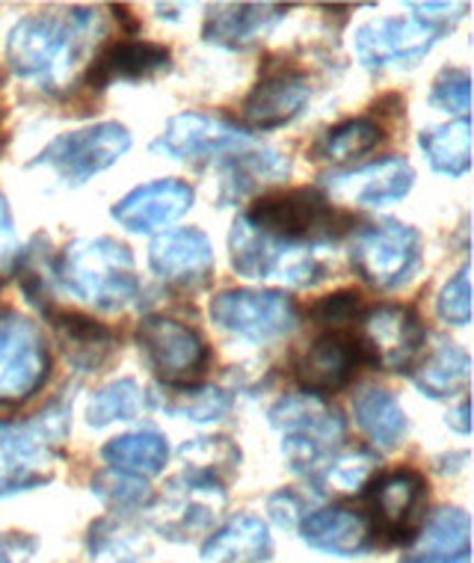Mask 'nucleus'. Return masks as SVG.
Instances as JSON below:
<instances>
[{"instance_id": "1", "label": "nucleus", "mask_w": 474, "mask_h": 563, "mask_svg": "<svg viewBox=\"0 0 474 563\" xmlns=\"http://www.w3.org/2000/svg\"><path fill=\"white\" fill-rule=\"evenodd\" d=\"M98 27V12L87 7H75L66 15H27L7 36V63L19 78L63 87Z\"/></svg>"}, {"instance_id": "2", "label": "nucleus", "mask_w": 474, "mask_h": 563, "mask_svg": "<svg viewBox=\"0 0 474 563\" xmlns=\"http://www.w3.org/2000/svg\"><path fill=\"white\" fill-rule=\"evenodd\" d=\"M68 421L71 407L63 398L36 416L0 421V498L51 484L54 466L66 454Z\"/></svg>"}, {"instance_id": "3", "label": "nucleus", "mask_w": 474, "mask_h": 563, "mask_svg": "<svg viewBox=\"0 0 474 563\" xmlns=\"http://www.w3.org/2000/svg\"><path fill=\"white\" fill-rule=\"evenodd\" d=\"M54 279L101 311L125 309L140 294L134 255L117 238L71 241L54 264Z\"/></svg>"}, {"instance_id": "4", "label": "nucleus", "mask_w": 474, "mask_h": 563, "mask_svg": "<svg viewBox=\"0 0 474 563\" xmlns=\"http://www.w3.org/2000/svg\"><path fill=\"white\" fill-rule=\"evenodd\" d=\"M271 424L282 433V454L297 475L315 477L323 463L344 442V418L330 400L320 395H285L267 412Z\"/></svg>"}, {"instance_id": "5", "label": "nucleus", "mask_w": 474, "mask_h": 563, "mask_svg": "<svg viewBox=\"0 0 474 563\" xmlns=\"http://www.w3.org/2000/svg\"><path fill=\"white\" fill-rule=\"evenodd\" d=\"M243 217L273 241L309 250L335 243L350 229V217L341 214L320 190L309 187L262 196Z\"/></svg>"}, {"instance_id": "6", "label": "nucleus", "mask_w": 474, "mask_h": 563, "mask_svg": "<svg viewBox=\"0 0 474 563\" xmlns=\"http://www.w3.org/2000/svg\"><path fill=\"white\" fill-rule=\"evenodd\" d=\"M229 250H232V267L246 279H276L290 288H311L320 279H327V264L318 250L273 241L243 214L232 223Z\"/></svg>"}, {"instance_id": "7", "label": "nucleus", "mask_w": 474, "mask_h": 563, "mask_svg": "<svg viewBox=\"0 0 474 563\" xmlns=\"http://www.w3.org/2000/svg\"><path fill=\"white\" fill-rule=\"evenodd\" d=\"M131 148V131L119 122H98V125L66 131L42 148L40 157L30 161V169H51L68 187L87 185L89 178L104 173L122 161Z\"/></svg>"}, {"instance_id": "8", "label": "nucleus", "mask_w": 474, "mask_h": 563, "mask_svg": "<svg viewBox=\"0 0 474 563\" xmlns=\"http://www.w3.org/2000/svg\"><path fill=\"white\" fill-rule=\"evenodd\" d=\"M350 262L379 291L404 288L421 271V234L395 220L362 225L350 241Z\"/></svg>"}, {"instance_id": "9", "label": "nucleus", "mask_w": 474, "mask_h": 563, "mask_svg": "<svg viewBox=\"0 0 474 563\" xmlns=\"http://www.w3.org/2000/svg\"><path fill=\"white\" fill-rule=\"evenodd\" d=\"M51 350L40 323L12 309H0V407L24 404L45 386Z\"/></svg>"}, {"instance_id": "10", "label": "nucleus", "mask_w": 474, "mask_h": 563, "mask_svg": "<svg viewBox=\"0 0 474 563\" xmlns=\"http://www.w3.org/2000/svg\"><path fill=\"white\" fill-rule=\"evenodd\" d=\"M211 321L220 330L241 335L246 341L264 344V341L285 339L297 330L300 309L285 291L273 288H229L211 300Z\"/></svg>"}, {"instance_id": "11", "label": "nucleus", "mask_w": 474, "mask_h": 563, "mask_svg": "<svg viewBox=\"0 0 474 563\" xmlns=\"http://www.w3.org/2000/svg\"><path fill=\"white\" fill-rule=\"evenodd\" d=\"M136 344L166 386H194L211 365V350L202 335L166 314L143 318L136 327Z\"/></svg>"}, {"instance_id": "12", "label": "nucleus", "mask_w": 474, "mask_h": 563, "mask_svg": "<svg viewBox=\"0 0 474 563\" xmlns=\"http://www.w3.org/2000/svg\"><path fill=\"white\" fill-rule=\"evenodd\" d=\"M425 323L409 306H374L359 327V353L386 374H407L416 368L425 350Z\"/></svg>"}, {"instance_id": "13", "label": "nucleus", "mask_w": 474, "mask_h": 563, "mask_svg": "<svg viewBox=\"0 0 474 563\" xmlns=\"http://www.w3.org/2000/svg\"><path fill=\"white\" fill-rule=\"evenodd\" d=\"M225 505V484L220 477L205 475L199 468H185L166 484L161 505L155 507V528L169 540H190L217 519Z\"/></svg>"}, {"instance_id": "14", "label": "nucleus", "mask_w": 474, "mask_h": 563, "mask_svg": "<svg viewBox=\"0 0 474 563\" xmlns=\"http://www.w3.org/2000/svg\"><path fill=\"white\" fill-rule=\"evenodd\" d=\"M448 27L421 19H374L353 36V54L365 68L416 66L430 54Z\"/></svg>"}, {"instance_id": "15", "label": "nucleus", "mask_w": 474, "mask_h": 563, "mask_svg": "<svg viewBox=\"0 0 474 563\" xmlns=\"http://www.w3.org/2000/svg\"><path fill=\"white\" fill-rule=\"evenodd\" d=\"M252 146V134L208 113H178L166 122L164 134L152 143V152L173 161H202L241 152Z\"/></svg>"}, {"instance_id": "16", "label": "nucleus", "mask_w": 474, "mask_h": 563, "mask_svg": "<svg viewBox=\"0 0 474 563\" xmlns=\"http://www.w3.org/2000/svg\"><path fill=\"white\" fill-rule=\"evenodd\" d=\"M213 246L199 229H169L148 246V267L178 291H199L213 276Z\"/></svg>"}, {"instance_id": "17", "label": "nucleus", "mask_w": 474, "mask_h": 563, "mask_svg": "<svg viewBox=\"0 0 474 563\" xmlns=\"http://www.w3.org/2000/svg\"><path fill=\"white\" fill-rule=\"evenodd\" d=\"M323 190L330 199L359 208H383L400 202L416 185V169L407 157H383L350 173L323 175Z\"/></svg>"}, {"instance_id": "18", "label": "nucleus", "mask_w": 474, "mask_h": 563, "mask_svg": "<svg viewBox=\"0 0 474 563\" xmlns=\"http://www.w3.org/2000/svg\"><path fill=\"white\" fill-rule=\"evenodd\" d=\"M194 187L181 178H157V181L134 187L131 194L122 196L113 205L110 217L125 232L152 234L173 225L175 220H181L194 208Z\"/></svg>"}, {"instance_id": "19", "label": "nucleus", "mask_w": 474, "mask_h": 563, "mask_svg": "<svg viewBox=\"0 0 474 563\" xmlns=\"http://www.w3.org/2000/svg\"><path fill=\"white\" fill-rule=\"evenodd\" d=\"M311 84L302 71L282 68L252 89L241 108L243 125L252 131H273V128L288 125L290 119H297L302 108L309 104Z\"/></svg>"}, {"instance_id": "20", "label": "nucleus", "mask_w": 474, "mask_h": 563, "mask_svg": "<svg viewBox=\"0 0 474 563\" xmlns=\"http://www.w3.org/2000/svg\"><path fill=\"white\" fill-rule=\"evenodd\" d=\"M425 493L427 481L416 468H395V472L371 481V510H374L371 528L383 531L395 543L407 540L409 522H412Z\"/></svg>"}, {"instance_id": "21", "label": "nucleus", "mask_w": 474, "mask_h": 563, "mask_svg": "<svg viewBox=\"0 0 474 563\" xmlns=\"http://www.w3.org/2000/svg\"><path fill=\"white\" fill-rule=\"evenodd\" d=\"M300 537L302 543L323 554L353 558V554L368 552L374 543V528L368 516H362L353 507L332 505L302 516Z\"/></svg>"}, {"instance_id": "22", "label": "nucleus", "mask_w": 474, "mask_h": 563, "mask_svg": "<svg viewBox=\"0 0 474 563\" xmlns=\"http://www.w3.org/2000/svg\"><path fill=\"white\" fill-rule=\"evenodd\" d=\"M169 66H173V51L166 45L145 40L113 42L89 63L87 84L92 89H107L117 80L136 84V80L155 78Z\"/></svg>"}, {"instance_id": "23", "label": "nucleus", "mask_w": 474, "mask_h": 563, "mask_svg": "<svg viewBox=\"0 0 474 563\" xmlns=\"http://www.w3.org/2000/svg\"><path fill=\"white\" fill-rule=\"evenodd\" d=\"M359 362V347L348 335L341 332H330L320 335L311 347L302 350V356L297 360V379L309 395H335L353 379Z\"/></svg>"}, {"instance_id": "24", "label": "nucleus", "mask_w": 474, "mask_h": 563, "mask_svg": "<svg viewBox=\"0 0 474 563\" xmlns=\"http://www.w3.org/2000/svg\"><path fill=\"white\" fill-rule=\"evenodd\" d=\"M51 327L66 360L84 374L107 365L119 347L117 332L78 311H51Z\"/></svg>"}, {"instance_id": "25", "label": "nucleus", "mask_w": 474, "mask_h": 563, "mask_svg": "<svg viewBox=\"0 0 474 563\" xmlns=\"http://www.w3.org/2000/svg\"><path fill=\"white\" fill-rule=\"evenodd\" d=\"M285 12L288 10L282 3H213L202 36L211 45L243 48L264 36Z\"/></svg>"}, {"instance_id": "26", "label": "nucleus", "mask_w": 474, "mask_h": 563, "mask_svg": "<svg viewBox=\"0 0 474 563\" xmlns=\"http://www.w3.org/2000/svg\"><path fill=\"white\" fill-rule=\"evenodd\" d=\"M271 558V531L258 516L252 514L229 519L202 545V563H267Z\"/></svg>"}, {"instance_id": "27", "label": "nucleus", "mask_w": 474, "mask_h": 563, "mask_svg": "<svg viewBox=\"0 0 474 563\" xmlns=\"http://www.w3.org/2000/svg\"><path fill=\"white\" fill-rule=\"evenodd\" d=\"M469 545H472V519H469V514H465L463 507H442V510H436L430 516V522L412 540L404 561H456V558L469 554Z\"/></svg>"}, {"instance_id": "28", "label": "nucleus", "mask_w": 474, "mask_h": 563, "mask_svg": "<svg viewBox=\"0 0 474 563\" xmlns=\"http://www.w3.org/2000/svg\"><path fill=\"white\" fill-rule=\"evenodd\" d=\"M288 175V155H282L276 148L241 152L220 169V205L241 202L267 181H285Z\"/></svg>"}, {"instance_id": "29", "label": "nucleus", "mask_w": 474, "mask_h": 563, "mask_svg": "<svg viewBox=\"0 0 474 563\" xmlns=\"http://www.w3.org/2000/svg\"><path fill=\"white\" fill-rule=\"evenodd\" d=\"M353 418H356L359 430L379 448L400 445L409 433V421L404 407L397 404L395 395L386 389L368 386L353 398Z\"/></svg>"}, {"instance_id": "30", "label": "nucleus", "mask_w": 474, "mask_h": 563, "mask_svg": "<svg viewBox=\"0 0 474 563\" xmlns=\"http://www.w3.org/2000/svg\"><path fill=\"white\" fill-rule=\"evenodd\" d=\"M418 146L425 152L433 173L460 178L472 169V122L469 117L451 119L445 125H430L418 134Z\"/></svg>"}, {"instance_id": "31", "label": "nucleus", "mask_w": 474, "mask_h": 563, "mask_svg": "<svg viewBox=\"0 0 474 563\" xmlns=\"http://www.w3.org/2000/svg\"><path fill=\"white\" fill-rule=\"evenodd\" d=\"M472 379V356L454 341H439L425 365L412 368V383L421 395L433 400L454 398Z\"/></svg>"}, {"instance_id": "32", "label": "nucleus", "mask_w": 474, "mask_h": 563, "mask_svg": "<svg viewBox=\"0 0 474 563\" xmlns=\"http://www.w3.org/2000/svg\"><path fill=\"white\" fill-rule=\"evenodd\" d=\"M101 456H104L113 468H122V472H131V475L140 477H155L166 468L169 445H166L164 433H157V430L152 428H143L110 439V442L101 448Z\"/></svg>"}, {"instance_id": "33", "label": "nucleus", "mask_w": 474, "mask_h": 563, "mask_svg": "<svg viewBox=\"0 0 474 563\" xmlns=\"http://www.w3.org/2000/svg\"><path fill=\"white\" fill-rule=\"evenodd\" d=\"M155 404L166 416L187 418L196 424L220 421L232 409V398L217 386H166L164 395H155Z\"/></svg>"}, {"instance_id": "34", "label": "nucleus", "mask_w": 474, "mask_h": 563, "mask_svg": "<svg viewBox=\"0 0 474 563\" xmlns=\"http://www.w3.org/2000/svg\"><path fill=\"white\" fill-rule=\"evenodd\" d=\"M145 407H148V400L136 379H113L89 398L87 424L101 430L113 421H134L143 416Z\"/></svg>"}, {"instance_id": "35", "label": "nucleus", "mask_w": 474, "mask_h": 563, "mask_svg": "<svg viewBox=\"0 0 474 563\" xmlns=\"http://www.w3.org/2000/svg\"><path fill=\"white\" fill-rule=\"evenodd\" d=\"M379 468V456L368 448H350L341 454H332L315 477L320 493H359L362 486L374 481Z\"/></svg>"}, {"instance_id": "36", "label": "nucleus", "mask_w": 474, "mask_h": 563, "mask_svg": "<svg viewBox=\"0 0 474 563\" xmlns=\"http://www.w3.org/2000/svg\"><path fill=\"white\" fill-rule=\"evenodd\" d=\"M383 143V128L371 119H348L341 125L330 128L327 134L320 136L311 155L318 161H330V164H339V161H353V157H362L374 152V148Z\"/></svg>"}, {"instance_id": "37", "label": "nucleus", "mask_w": 474, "mask_h": 563, "mask_svg": "<svg viewBox=\"0 0 474 563\" xmlns=\"http://www.w3.org/2000/svg\"><path fill=\"white\" fill-rule=\"evenodd\" d=\"M185 468H199L205 475L220 477L225 484V477L232 475L234 468L241 466V448L234 445L229 437H199L190 439L178 451Z\"/></svg>"}, {"instance_id": "38", "label": "nucleus", "mask_w": 474, "mask_h": 563, "mask_svg": "<svg viewBox=\"0 0 474 563\" xmlns=\"http://www.w3.org/2000/svg\"><path fill=\"white\" fill-rule=\"evenodd\" d=\"M92 496L101 498L107 507L117 510H140L152 505V486L145 484V477L122 472V468H104L92 477Z\"/></svg>"}, {"instance_id": "39", "label": "nucleus", "mask_w": 474, "mask_h": 563, "mask_svg": "<svg viewBox=\"0 0 474 563\" xmlns=\"http://www.w3.org/2000/svg\"><path fill=\"white\" fill-rule=\"evenodd\" d=\"M436 311L451 327H469L472 323V267H469V262L460 267L456 276H451L442 285V291L436 297Z\"/></svg>"}, {"instance_id": "40", "label": "nucleus", "mask_w": 474, "mask_h": 563, "mask_svg": "<svg viewBox=\"0 0 474 563\" xmlns=\"http://www.w3.org/2000/svg\"><path fill=\"white\" fill-rule=\"evenodd\" d=\"M430 104L445 113H456V119L465 117L472 108V78L465 68H445L433 80L430 89Z\"/></svg>"}, {"instance_id": "41", "label": "nucleus", "mask_w": 474, "mask_h": 563, "mask_svg": "<svg viewBox=\"0 0 474 563\" xmlns=\"http://www.w3.org/2000/svg\"><path fill=\"white\" fill-rule=\"evenodd\" d=\"M359 306H362V297L356 291H339L323 297V300L311 309V314L318 318L320 323H344L350 318H356Z\"/></svg>"}, {"instance_id": "42", "label": "nucleus", "mask_w": 474, "mask_h": 563, "mask_svg": "<svg viewBox=\"0 0 474 563\" xmlns=\"http://www.w3.org/2000/svg\"><path fill=\"white\" fill-rule=\"evenodd\" d=\"M267 510H271L273 522L279 525V528H297V522H302V501L290 489H279L276 496H271L267 501Z\"/></svg>"}, {"instance_id": "43", "label": "nucleus", "mask_w": 474, "mask_h": 563, "mask_svg": "<svg viewBox=\"0 0 474 563\" xmlns=\"http://www.w3.org/2000/svg\"><path fill=\"white\" fill-rule=\"evenodd\" d=\"M409 10L421 12L418 19L427 21V24L448 27L445 21L463 19L465 12H469V3H409Z\"/></svg>"}, {"instance_id": "44", "label": "nucleus", "mask_w": 474, "mask_h": 563, "mask_svg": "<svg viewBox=\"0 0 474 563\" xmlns=\"http://www.w3.org/2000/svg\"><path fill=\"white\" fill-rule=\"evenodd\" d=\"M19 253V238H15V223L7 205V196L0 194V267H10Z\"/></svg>"}, {"instance_id": "45", "label": "nucleus", "mask_w": 474, "mask_h": 563, "mask_svg": "<svg viewBox=\"0 0 474 563\" xmlns=\"http://www.w3.org/2000/svg\"><path fill=\"white\" fill-rule=\"evenodd\" d=\"M36 540L27 534H0V563H30Z\"/></svg>"}, {"instance_id": "46", "label": "nucleus", "mask_w": 474, "mask_h": 563, "mask_svg": "<svg viewBox=\"0 0 474 563\" xmlns=\"http://www.w3.org/2000/svg\"><path fill=\"white\" fill-rule=\"evenodd\" d=\"M448 428L460 430V433H472V421H469V398L460 400L454 412H448Z\"/></svg>"}, {"instance_id": "47", "label": "nucleus", "mask_w": 474, "mask_h": 563, "mask_svg": "<svg viewBox=\"0 0 474 563\" xmlns=\"http://www.w3.org/2000/svg\"><path fill=\"white\" fill-rule=\"evenodd\" d=\"M409 563V561H404ZM436 563H472V554H463V558H456V561H436Z\"/></svg>"}]
</instances>
